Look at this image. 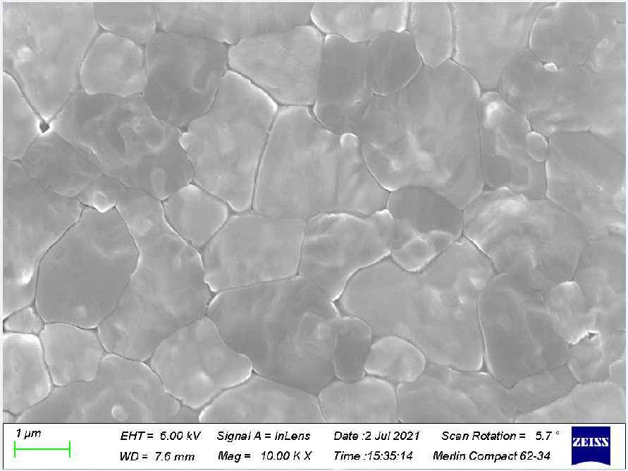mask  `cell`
Masks as SVG:
<instances>
[{
  "instance_id": "1",
  "label": "cell",
  "mask_w": 628,
  "mask_h": 471,
  "mask_svg": "<svg viewBox=\"0 0 628 471\" xmlns=\"http://www.w3.org/2000/svg\"><path fill=\"white\" fill-rule=\"evenodd\" d=\"M479 97L477 83L452 60L424 66L398 92L374 95L355 135L380 185L428 187L463 210L484 187Z\"/></svg>"
},
{
  "instance_id": "2",
  "label": "cell",
  "mask_w": 628,
  "mask_h": 471,
  "mask_svg": "<svg viewBox=\"0 0 628 471\" xmlns=\"http://www.w3.org/2000/svg\"><path fill=\"white\" fill-rule=\"evenodd\" d=\"M495 274L462 236L419 271H407L389 256L362 269L335 303L342 315L365 322L374 338L398 336L430 363L476 370L484 360L479 302Z\"/></svg>"
},
{
  "instance_id": "3",
  "label": "cell",
  "mask_w": 628,
  "mask_h": 471,
  "mask_svg": "<svg viewBox=\"0 0 628 471\" xmlns=\"http://www.w3.org/2000/svg\"><path fill=\"white\" fill-rule=\"evenodd\" d=\"M116 208L137 258L118 304L97 331L106 353L147 362L164 338L207 314L214 293L200 252L169 227L161 201L125 188Z\"/></svg>"
},
{
  "instance_id": "4",
  "label": "cell",
  "mask_w": 628,
  "mask_h": 471,
  "mask_svg": "<svg viewBox=\"0 0 628 471\" xmlns=\"http://www.w3.org/2000/svg\"><path fill=\"white\" fill-rule=\"evenodd\" d=\"M260 376L314 394L335 378V302L303 276L224 290L206 314Z\"/></svg>"
},
{
  "instance_id": "5",
  "label": "cell",
  "mask_w": 628,
  "mask_h": 471,
  "mask_svg": "<svg viewBox=\"0 0 628 471\" xmlns=\"http://www.w3.org/2000/svg\"><path fill=\"white\" fill-rule=\"evenodd\" d=\"M388 193L367 165L357 136L327 128L311 107L279 106L252 210L304 221L332 212L369 214L386 209Z\"/></svg>"
},
{
  "instance_id": "6",
  "label": "cell",
  "mask_w": 628,
  "mask_h": 471,
  "mask_svg": "<svg viewBox=\"0 0 628 471\" xmlns=\"http://www.w3.org/2000/svg\"><path fill=\"white\" fill-rule=\"evenodd\" d=\"M463 211V236L496 273L541 293L570 280L590 240L584 227L547 197L486 188Z\"/></svg>"
},
{
  "instance_id": "7",
  "label": "cell",
  "mask_w": 628,
  "mask_h": 471,
  "mask_svg": "<svg viewBox=\"0 0 628 471\" xmlns=\"http://www.w3.org/2000/svg\"><path fill=\"white\" fill-rule=\"evenodd\" d=\"M137 247L116 207H84L41 262L35 305L47 322L97 329L113 311L135 267Z\"/></svg>"
},
{
  "instance_id": "8",
  "label": "cell",
  "mask_w": 628,
  "mask_h": 471,
  "mask_svg": "<svg viewBox=\"0 0 628 471\" xmlns=\"http://www.w3.org/2000/svg\"><path fill=\"white\" fill-rule=\"evenodd\" d=\"M3 72L50 122L80 89L85 55L101 30L94 2L1 1Z\"/></svg>"
},
{
  "instance_id": "9",
  "label": "cell",
  "mask_w": 628,
  "mask_h": 471,
  "mask_svg": "<svg viewBox=\"0 0 628 471\" xmlns=\"http://www.w3.org/2000/svg\"><path fill=\"white\" fill-rule=\"evenodd\" d=\"M279 105L228 70L209 109L181 132L192 182L233 212L250 210L260 161Z\"/></svg>"
},
{
  "instance_id": "10",
  "label": "cell",
  "mask_w": 628,
  "mask_h": 471,
  "mask_svg": "<svg viewBox=\"0 0 628 471\" xmlns=\"http://www.w3.org/2000/svg\"><path fill=\"white\" fill-rule=\"evenodd\" d=\"M197 421L198 412L167 393L147 362L108 353L94 380L54 386L45 400L15 419L20 423Z\"/></svg>"
},
{
  "instance_id": "11",
  "label": "cell",
  "mask_w": 628,
  "mask_h": 471,
  "mask_svg": "<svg viewBox=\"0 0 628 471\" xmlns=\"http://www.w3.org/2000/svg\"><path fill=\"white\" fill-rule=\"evenodd\" d=\"M3 187L2 320L35 303L42 261L84 207L41 186L17 161L4 160Z\"/></svg>"
},
{
  "instance_id": "12",
  "label": "cell",
  "mask_w": 628,
  "mask_h": 471,
  "mask_svg": "<svg viewBox=\"0 0 628 471\" xmlns=\"http://www.w3.org/2000/svg\"><path fill=\"white\" fill-rule=\"evenodd\" d=\"M545 195L574 217L590 238L627 235L624 157L587 135L553 139L545 161Z\"/></svg>"
},
{
  "instance_id": "13",
  "label": "cell",
  "mask_w": 628,
  "mask_h": 471,
  "mask_svg": "<svg viewBox=\"0 0 628 471\" xmlns=\"http://www.w3.org/2000/svg\"><path fill=\"white\" fill-rule=\"evenodd\" d=\"M228 47L158 30L144 47L147 81L142 95L152 113L181 131L202 115L229 70Z\"/></svg>"
},
{
  "instance_id": "14",
  "label": "cell",
  "mask_w": 628,
  "mask_h": 471,
  "mask_svg": "<svg viewBox=\"0 0 628 471\" xmlns=\"http://www.w3.org/2000/svg\"><path fill=\"white\" fill-rule=\"evenodd\" d=\"M304 224L252 209L233 212L200 252L214 295L297 275Z\"/></svg>"
},
{
  "instance_id": "15",
  "label": "cell",
  "mask_w": 628,
  "mask_h": 471,
  "mask_svg": "<svg viewBox=\"0 0 628 471\" xmlns=\"http://www.w3.org/2000/svg\"><path fill=\"white\" fill-rule=\"evenodd\" d=\"M147 363L167 393L196 411L254 372L250 360L225 341L207 314L164 338Z\"/></svg>"
},
{
  "instance_id": "16",
  "label": "cell",
  "mask_w": 628,
  "mask_h": 471,
  "mask_svg": "<svg viewBox=\"0 0 628 471\" xmlns=\"http://www.w3.org/2000/svg\"><path fill=\"white\" fill-rule=\"evenodd\" d=\"M392 228L386 209L316 215L305 221L298 274L335 302L356 274L390 255Z\"/></svg>"
},
{
  "instance_id": "17",
  "label": "cell",
  "mask_w": 628,
  "mask_h": 471,
  "mask_svg": "<svg viewBox=\"0 0 628 471\" xmlns=\"http://www.w3.org/2000/svg\"><path fill=\"white\" fill-rule=\"evenodd\" d=\"M324 35L311 23L244 39L228 47L229 69L279 106L312 107Z\"/></svg>"
},
{
  "instance_id": "18",
  "label": "cell",
  "mask_w": 628,
  "mask_h": 471,
  "mask_svg": "<svg viewBox=\"0 0 628 471\" xmlns=\"http://www.w3.org/2000/svg\"><path fill=\"white\" fill-rule=\"evenodd\" d=\"M484 359L495 373L521 357L565 355L551 329L543 293L512 276L496 273L480 297L478 309Z\"/></svg>"
},
{
  "instance_id": "19",
  "label": "cell",
  "mask_w": 628,
  "mask_h": 471,
  "mask_svg": "<svg viewBox=\"0 0 628 471\" xmlns=\"http://www.w3.org/2000/svg\"><path fill=\"white\" fill-rule=\"evenodd\" d=\"M181 132L156 117L139 95L125 128L121 163L113 177L161 202L192 182Z\"/></svg>"
},
{
  "instance_id": "20",
  "label": "cell",
  "mask_w": 628,
  "mask_h": 471,
  "mask_svg": "<svg viewBox=\"0 0 628 471\" xmlns=\"http://www.w3.org/2000/svg\"><path fill=\"white\" fill-rule=\"evenodd\" d=\"M393 223L389 257L410 271L422 269L463 236V211L428 187L389 191Z\"/></svg>"
},
{
  "instance_id": "21",
  "label": "cell",
  "mask_w": 628,
  "mask_h": 471,
  "mask_svg": "<svg viewBox=\"0 0 628 471\" xmlns=\"http://www.w3.org/2000/svg\"><path fill=\"white\" fill-rule=\"evenodd\" d=\"M428 362L413 381L398 385V421L455 424L491 414L495 388L486 374Z\"/></svg>"
},
{
  "instance_id": "22",
  "label": "cell",
  "mask_w": 628,
  "mask_h": 471,
  "mask_svg": "<svg viewBox=\"0 0 628 471\" xmlns=\"http://www.w3.org/2000/svg\"><path fill=\"white\" fill-rule=\"evenodd\" d=\"M480 158L484 188L545 197V162L527 154L524 124L493 96L479 101Z\"/></svg>"
},
{
  "instance_id": "23",
  "label": "cell",
  "mask_w": 628,
  "mask_h": 471,
  "mask_svg": "<svg viewBox=\"0 0 628 471\" xmlns=\"http://www.w3.org/2000/svg\"><path fill=\"white\" fill-rule=\"evenodd\" d=\"M374 94L366 77V44L324 35L315 101L311 107L327 128L355 135Z\"/></svg>"
},
{
  "instance_id": "24",
  "label": "cell",
  "mask_w": 628,
  "mask_h": 471,
  "mask_svg": "<svg viewBox=\"0 0 628 471\" xmlns=\"http://www.w3.org/2000/svg\"><path fill=\"white\" fill-rule=\"evenodd\" d=\"M202 423L324 422L317 396L255 374L199 411Z\"/></svg>"
},
{
  "instance_id": "25",
  "label": "cell",
  "mask_w": 628,
  "mask_h": 471,
  "mask_svg": "<svg viewBox=\"0 0 628 471\" xmlns=\"http://www.w3.org/2000/svg\"><path fill=\"white\" fill-rule=\"evenodd\" d=\"M572 279L581 288L599 325L619 326L627 300V235L590 238Z\"/></svg>"
},
{
  "instance_id": "26",
  "label": "cell",
  "mask_w": 628,
  "mask_h": 471,
  "mask_svg": "<svg viewBox=\"0 0 628 471\" xmlns=\"http://www.w3.org/2000/svg\"><path fill=\"white\" fill-rule=\"evenodd\" d=\"M146 81L144 47L101 28L85 55L80 89L126 97L142 94Z\"/></svg>"
},
{
  "instance_id": "27",
  "label": "cell",
  "mask_w": 628,
  "mask_h": 471,
  "mask_svg": "<svg viewBox=\"0 0 628 471\" xmlns=\"http://www.w3.org/2000/svg\"><path fill=\"white\" fill-rule=\"evenodd\" d=\"M18 163L43 188L75 199L104 173L94 154L51 128L39 136Z\"/></svg>"
},
{
  "instance_id": "28",
  "label": "cell",
  "mask_w": 628,
  "mask_h": 471,
  "mask_svg": "<svg viewBox=\"0 0 628 471\" xmlns=\"http://www.w3.org/2000/svg\"><path fill=\"white\" fill-rule=\"evenodd\" d=\"M3 410L18 417L54 388L39 336L2 334Z\"/></svg>"
},
{
  "instance_id": "29",
  "label": "cell",
  "mask_w": 628,
  "mask_h": 471,
  "mask_svg": "<svg viewBox=\"0 0 628 471\" xmlns=\"http://www.w3.org/2000/svg\"><path fill=\"white\" fill-rule=\"evenodd\" d=\"M410 1L314 2L311 23L324 35L367 44L388 32L406 30Z\"/></svg>"
},
{
  "instance_id": "30",
  "label": "cell",
  "mask_w": 628,
  "mask_h": 471,
  "mask_svg": "<svg viewBox=\"0 0 628 471\" xmlns=\"http://www.w3.org/2000/svg\"><path fill=\"white\" fill-rule=\"evenodd\" d=\"M326 423L399 422L396 386L370 375L355 381L332 380L317 394Z\"/></svg>"
},
{
  "instance_id": "31",
  "label": "cell",
  "mask_w": 628,
  "mask_h": 471,
  "mask_svg": "<svg viewBox=\"0 0 628 471\" xmlns=\"http://www.w3.org/2000/svg\"><path fill=\"white\" fill-rule=\"evenodd\" d=\"M39 338L54 386L94 380L107 353L97 329L69 323H45Z\"/></svg>"
},
{
  "instance_id": "32",
  "label": "cell",
  "mask_w": 628,
  "mask_h": 471,
  "mask_svg": "<svg viewBox=\"0 0 628 471\" xmlns=\"http://www.w3.org/2000/svg\"><path fill=\"white\" fill-rule=\"evenodd\" d=\"M161 202L169 227L200 252L233 213L223 200L192 181L180 187Z\"/></svg>"
},
{
  "instance_id": "33",
  "label": "cell",
  "mask_w": 628,
  "mask_h": 471,
  "mask_svg": "<svg viewBox=\"0 0 628 471\" xmlns=\"http://www.w3.org/2000/svg\"><path fill=\"white\" fill-rule=\"evenodd\" d=\"M424 66L407 30L383 34L366 44V77L374 95L406 87Z\"/></svg>"
},
{
  "instance_id": "34",
  "label": "cell",
  "mask_w": 628,
  "mask_h": 471,
  "mask_svg": "<svg viewBox=\"0 0 628 471\" xmlns=\"http://www.w3.org/2000/svg\"><path fill=\"white\" fill-rule=\"evenodd\" d=\"M406 30L424 66L451 60L454 22L450 2L410 1Z\"/></svg>"
},
{
  "instance_id": "35",
  "label": "cell",
  "mask_w": 628,
  "mask_h": 471,
  "mask_svg": "<svg viewBox=\"0 0 628 471\" xmlns=\"http://www.w3.org/2000/svg\"><path fill=\"white\" fill-rule=\"evenodd\" d=\"M2 80L4 159L18 162L50 126L10 75L2 72Z\"/></svg>"
},
{
  "instance_id": "36",
  "label": "cell",
  "mask_w": 628,
  "mask_h": 471,
  "mask_svg": "<svg viewBox=\"0 0 628 471\" xmlns=\"http://www.w3.org/2000/svg\"><path fill=\"white\" fill-rule=\"evenodd\" d=\"M428 360L410 341L395 335L373 339L365 364L367 375L386 380L395 386L415 380Z\"/></svg>"
},
{
  "instance_id": "37",
  "label": "cell",
  "mask_w": 628,
  "mask_h": 471,
  "mask_svg": "<svg viewBox=\"0 0 628 471\" xmlns=\"http://www.w3.org/2000/svg\"><path fill=\"white\" fill-rule=\"evenodd\" d=\"M99 27L142 47L158 32L154 3L93 1Z\"/></svg>"
},
{
  "instance_id": "38",
  "label": "cell",
  "mask_w": 628,
  "mask_h": 471,
  "mask_svg": "<svg viewBox=\"0 0 628 471\" xmlns=\"http://www.w3.org/2000/svg\"><path fill=\"white\" fill-rule=\"evenodd\" d=\"M370 327L359 319L342 315L333 354L335 377L355 381L367 375L365 364L373 341Z\"/></svg>"
},
{
  "instance_id": "39",
  "label": "cell",
  "mask_w": 628,
  "mask_h": 471,
  "mask_svg": "<svg viewBox=\"0 0 628 471\" xmlns=\"http://www.w3.org/2000/svg\"><path fill=\"white\" fill-rule=\"evenodd\" d=\"M544 309L549 322L567 338L582 335L594 317L588 302L572 279L561 282L543 293Z\"/></svg>"
},
{
  "instance_id": "40",
  "label": "cell",
  "mask_w": 628,
  "mask_h": 471,
  "mask_svg": "<svg viewBox=\"0 0 628 471\" xmlns=\"http://www.w3.org/2000/svg\"><path fill=\"white\" fill-rule=\"evenodd\" d=\"M125 186L117 178L103 173L76 197L83 207L100 212L115 207Z\"/></svg>"
},
{
  "instance_id": "41",
  "label": "cell",
  "mask_w": 628,
  "mask_h": 471,
  "mask_svg": "<svg viewBox=\"0 0 628 471\" xmlns=\"http://www.w3.org/2000/svg\"><path fill=\"white\" fill-rule=\"evenodd\" d=\"M3 332L39 336L45 322L35 303L19 308L3 320Z\"/></svg>"
},
{
  "instance_id": "42",
  "label": "cell",
  "mask_w": 628,
  "mask_h": 471,
  "mask_svg": "<svg viewBox=\"0 0 628 471\" xmlns=\"http://www.w3.org/2000/svg\"><path fill=\"white\" fill-rule=\"evenodd\" d=\"M545 68L551 71H557L556 66L553 63H548L545 66Z\"/></svg>"
}]
</instances>
